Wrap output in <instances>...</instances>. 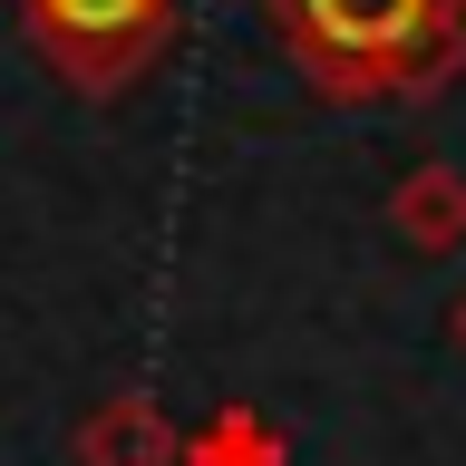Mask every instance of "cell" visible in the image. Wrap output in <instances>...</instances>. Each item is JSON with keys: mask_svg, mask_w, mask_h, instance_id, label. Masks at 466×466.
I'll use <instances>...</instances> for the list:
<instances>
[{"mask_svg": "<svg viewBox=\"0 0 466 466\" xmlns=\"http://www.w3.org/2000/svg\"><path fill=\"white\" fill-rule=\"evenodd\" d=\"M320 107H428L466 78V0H262Z\"/></svg>", "mask_w": 466, "mask_h": 466, "instance_id": "1", "label": "cell"}, {"mask_svg": "<svg viewBox=\"0 0 466 466\" xmlns=\"http://www.w3.org/2000/svg\"><path fill=\"white\" fill-rule=\"evenodd\" d=\"M185 466H282V437L262 428L253 408H224V418L185 447Z\"/></svg>", "mask_w": 466, "mask_h": 466, "instance_id": "5", "label": "cell"}, {"mask_svg": "<svg viewBox=\"0 0 466 466\" xmlns=\"http://www.w3.org/2000/svg\"><path fill=\"white\" fill-rule=\"evenodd\" d=\"M389 233L408 253H457L466 243V175L457 166H408L389 185Z\"/></svg>", "mask_w": 466, "mask_h": 466, "instance_id": "4", "label": "cell"}, {"mask_svg": "<svg viewBox=\"0 0 466 466\" xmlns=\"http://www.w3.org/2000/svg\"><path fill=\"white\" fill-rule=\"evenodd\" d=\"M457 350H466V301H457Z\"/></svg>", "mask_w": 466, "mask_h": 466, "instance_id": "6", "label": "cell"}, {"mask_svg": "<svg viewBox=\"0 0 466 466\" xmlns=\"http://www.w3.org/2000/svg\"><path fill=\"white\" fill-rule=\"evenodd\" d=\"M68 457L78 466H185V437H175V418L156 399L116 389V399H97L78 428H68Z\"/></svg>", "mask_w": 466, "mask_h": 466, "instance_id": "3", "label": "cell"}, {"mask_svg": "<svg viewBox=\"0 0 466 466\" xmlns=\"http://www.w3.org/2000/svg\"><path fill=\"white\" fill-rule=\"evenodd\" d=\"M29 29V49L58 68V87L78 97H127L175 58L185 0H10Z\"/></svg>", "mask_w": 466, "mask_h": 466, "instance_id": "2", "label": "cell"}]
</instances>
